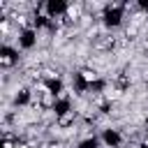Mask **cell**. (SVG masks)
<instances>
[{"instance_id":"cell-1","label":"cell","mask_w":148,"mask_h":148,"mask_svg":"<svg viewBox=\"0 0 148 148\" xmlns=\"http://www.w3.org/2000/svg\"><path fill=\"white\" fill-rule=\"evenodd\" d=\"M76 79L79 81H83L86 86H99L102 83V72L99 69H95V67H88V65H83V67H79V72H76Z\"/></svg>"},{"instance_id":"cell-2","label":"cell","mask_w":148,"mask_h":148,"mask_svg":"<svg viewBox=\"0 0 148 148\" xmlns=\"http://www.w3.org/2000/svg\"><path fill=\"white\" fill-rule=\"evenodd\" d=\"M18 42H16V49L18 51H30L32 46H37L39 44V39H37V30H18Z\"/></svg>"},{"instance_id":"cell-3","label":"cell","mask_w":148,"mask_h":148,"mask_svg":"<svg viewBox=\"0 0 148 148\" xmlns=\"http://www.w3.org/2000/svg\"><path fill=\"white\" fill-rule=\"evenodd\" d=\"M16 65H18V49L2 46V53H0V67H2V72H9Z\"/></svg>"},{"instance_id":"cell-4","label":"cell","mask_w":148,"mask_h":148,"mask_svg":"<svg viewBox=\"0 0 148 148\" xmlns=\"http://www.w3.org/2000/svg\"><path fill=\"white\" fill-rule=\"evenodd\" d=\"M86 14V5L83 2H67L65 5V18L69 21V25L74 28L79 23V18Z\"/></svg>"},{"instance_id":"cell-5","label":"cell","mask_w":148,"mask_h":148,"mask_svg":"<svg viewBox=\"0 0 148 148\" xmlns=\"http://www.w3.org/2000/svg\"><path fill=\"white\" fill-rule=\"evenodd\" d=\"M12 25H14V21H12L9 16H0V35H2V37H9Z\"/></svg>"},{"instance_id":"cell-6","label":"cell","mask_w":148,"mask_h":148,"mask_svg":"<svg viewBox=\"0 0 148 148\" xmlns=\"http://www.w3.org/2000/svg\"><path fill=\"white\" fill-rule=\"evenodd\" d=\"M16 148H32V143L25 141V139H18V141H16Z\"/></svg>"}]
</instances>
